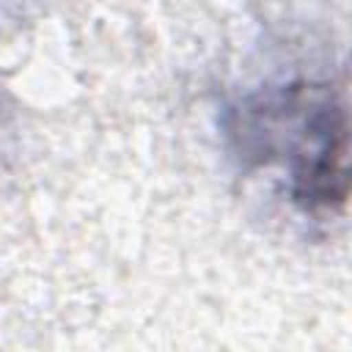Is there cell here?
<instances>
[{
    "mask_svg": "<svg viewBox=\"0 0 352 352\" xmlns=\"http://www.w3.org/2000/svg\"><path fill=\"white\" fill-rule=\"evenodd\" d=\"M220 135L242 170H275L305 214H333L346 201L349 116L333 80L292 77L234 96Z\"/></svg>",
    "mask_w": 352,
    "mask_h": 352,
    "instance_id": "6da1fadb",
    "label": "cell"
}]
</instances>
